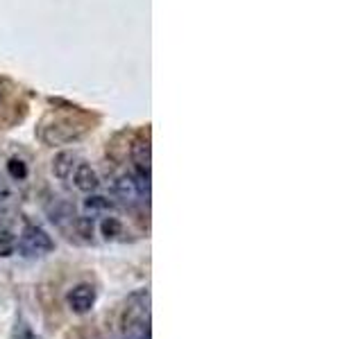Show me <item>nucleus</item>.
Returning <instances> with one entry per match:
<instances>
[{
  "instance_id": "12",
  "label": "nucleus",
  "mask_w": 363,
  "mask_h": 339,
  "mask_svg": "<svg viewBox=\"0 0 363 339\" xmlns=\"http://www.w3.org/2000/svg\"><path fill=\"white\" fill-rule=\"evenodd\" d=\"M18 339H39V337H37L35 333H32L30 328H25V331H23V335H20Z\"/></svg>"
},
{
  "instance_id": "4",
  "label": "nucleus",
  "mask_w": 363,
  "mask_h": 339,
  "mask_svg": "<svg viewBox=\"0 0 363 339\" xmlns=\"http://www.w3.org/2000/svg\"><path fill=\"white\" fill-rule=\"evenodd\" d=\"M73 183H76V188L82 190V192H95L100 188V177H98V172H95L89 163H78L76 170H73Z\"/></svg>"
},
{
  "instance_id": "1",
  "label": "nucleus",
  "mask_w": 363,
  "mask_h": 339,
  "mask_svg": "<svg viewBox=\"0 0 363 339\" xmlns=\"http://www.w3.org/2000/svg\"><path fill=\"white\" fill-rule=\"evenodd\" d=\"M89 131V123L87 120H78V118H52L50 123H46L41 127L39 136L46 145H69L80 140L84 134Z\"/></svg>"
},
{
  "instance_id": "9",
  "label": "nucleus",
  "mask_w": 363,
  "mask_h": 339,
  "mask_svg": "<svg viewBox=\"0 0 363 339\" xmlns=\"http://www.w3.org/2000/svg\"><path fill=\"white\" fill-rule=\"evenodd\" d=\"M100 233L105 240H116L119 235H123V224L116 217H105L100 222Z\"/></svg>"
},
{
  "instance_id": "8",
  "label": "nucleus",
  "mask_w": 363,
  "mask_h": 339,
  "mask_svg": "<svg viewBox=\"0 0 363 339\" xmlns=\"http://www.w3.org/2000/svg\"><path fill=\"white\" fill-rule=\"evenodd\" d=\"M112 209H114V204L102 195H89L87 199H84V211L91 213V215H100V213H107Z\"/></svg>"
},
{
  "instance_id": "10",
  "label": "nucleus",
  "mask_w": 363,
  "mask_h": 339,
  "mask_svg": "<svg viewBox=\"0 0 363 339\" xmlns=\"http://www.w3.org/2000/svg\"><path fill=\"white\" fill-rule=\"evenodd\" d=\"M7 172L14 181H23L28 177V166L20 159H9L7 161Z\"/></svg>"
},
{
  "instance_id": "11",
  "label": "nucleus",
  "mask_w": 363,
  "mask_h": 339,
  "mask_svg": "<svg viewBox=\"0 0 363 339\" xmlns=\"http://www.w3.org/2000/svg\"><path fill=\"white\" fill-rule=\"evenodd\" d=\"M16 251V238L9 231H0V258L12 256Z\"/></svg>"
},
{
  "instance_id": "6",
  "label": "nucleus",
  "mask_w": 363,
  "mask_h": 339,
  "mask_svg": "<svg viewBox=\"0 0 363 339\" xmlns=\"http://www.w3.org/2000/svg\"><path fill=\"white\" fill-rule=\"evenodd\" d=\"M132 161L136 166V172H148L150 174V143L143 138H136L132 147H130Z\"/></svg>"
},
{
  "instance_id": "3",
  "label": "nucleus",
  "mask_w": 363,
  "mask_h": 339,
  "mask_svg": "<svg viewBox=\"0 0 363 339\" xmlns=\"http://www.w3.org/2000/svg\"><path fill=\"white\" fill-rule=\"evenodd\" d=\"M69 308L76 314H87L93 305H95V288L89 285V283H80L71 292H69Z\"/></svg>"
},
{
  "instance_id": "2",
  "label": "nucleus",
  "mask_w": 363,
  "mask_h": 339,
  "mask_svg": "<svg viewBox=\"0 0 363 339\" xmlns=\"http://www.w3.org/2000/svg\"><path fill=\"white\" fill-rule=\"evenodd\" d=\"M16 247L23 251V256H44L55 249V242H52L46 228H41L37 224H25Z\"/></svg>"
},
{
  "instance_id": "7",
  "label": "nucleus",
  "mask_w": 363,
  "mask_h": 339,
  "mask_svg": "<svg viewBox=\"0 0 363 339\" xmlns=\"http://www.w3.org/2000/svg\"><path fill=\"white\" fill-rule=\"evenodd\" d=\"M114 192L119 195L121 199H125V202H134V199H138L134 177H130V174H125V177H119V179L114 181Z\"/></svg>"
},
{
  "instance_id": "5",
  "label": "nucleus",
  "mask_w": 363,
  "mask_h": 339,
  "mask_svg": "<svg viewBox=\"0 0 363 339\" xmlns=\"http://www.w3.org/2000/svg\"><path fill=\"white\" fill-rule=\"evenodd\" d=\"M76 166H78V154L76 152H59V154L52 159V174H55L57 179H61V181H66L71 174H73V170H76Z\"/></svg>"
}]
</instances>
